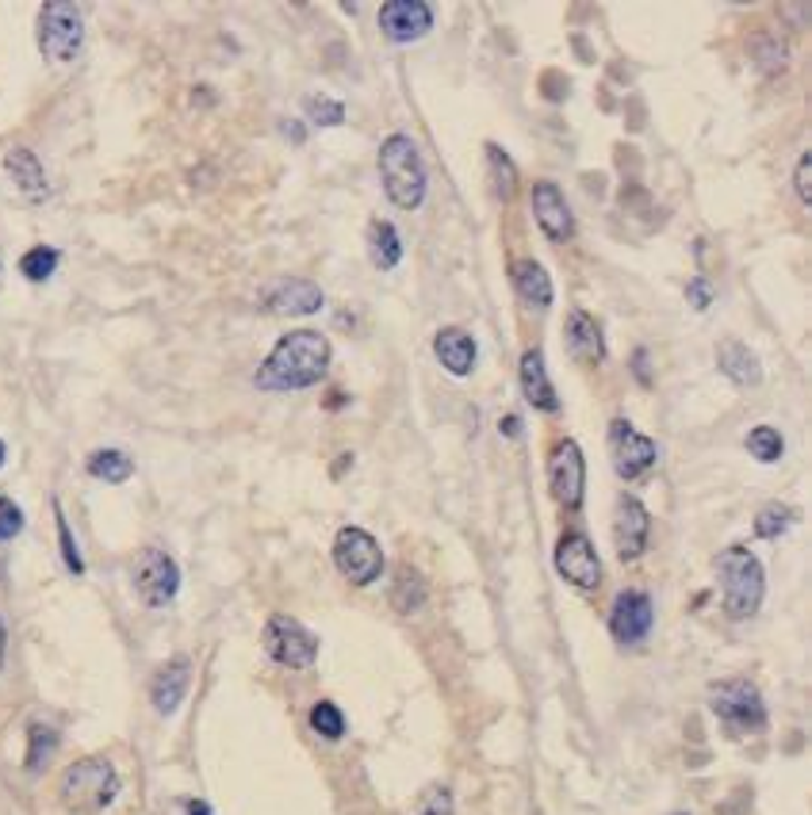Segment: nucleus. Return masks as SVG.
<instances>
[{
	"label": "nucleus",
	"instance_id": "4c0bfd02",
	"mask_svg": "<svg viewBox=\"0 0 812 815\" xmlns=\"http://www.w3.org/2000/svg\"><path fill=\"white\" fill-rule=\"evenodd\" d=\"M793 188H798L801 203L812 207V153H801V158H798V172H793Z\"/></svg>",
	"mask_w": 812,
	"mask_h": 815
},
{
	"label": "nucleus",
	"instance_id": "9b49d317",
	"mask_svg": "<svg viewBox=\"0 0 812 815\" xmlns=\"http://www.w3.org/2000/svg\"><path fill=\"white\" fill-rule=\"evenodd\" d=\"M548 487H552V498H556L564 509L583 506L586 459H583V448H578L575 440H560L556 445V453H552V459H548Z\"/></svg>",
	"mask_w": 812,
	"mask_h": 815
},
{
	"label": "nucleus",
	"instance_id": "c85d7f7f",
	"mask_svg": "<svg viewBox=\"0 0 812 815\" xmlns=\"http://www.w3.org/2000/svg\"><path fill=\"white\" fill-rule=\"evenodd\" d=\"M747 453L759 459V464H779L785 453V440L774 425H755L747 433Z\"/></svg>",
	"mask_w": 812,
	"mask_h": 815
},
{
	"label": "nucleus",
	"instance_id": "72a5a7b5",
	"mask_svg": "<svg viewBox=\"0 0 812 815\" xmlns=\"http://www.w3.org/2000/svg\"><path fill=\"white\" fill-rule=\"evenodd\" d=\"M307 116H310V123H318V127H338L341 119H345V108L338 100H326V97H310L307 103Z\"/></svg>",
	"mask_w": 812,
	"mask_h": 815
},
{
	"label": "nucleus",
	"instance_id": "f704fd0d",
	"mask_svg": "<svg viewBox=\"0 0 812 815\" xmlns=\"http://www.w3.org/2000/svg\"><path fill=\"white\" fill-rule=\"evenodd\" d=\"M418 815H453V793L448 788H426L422 793V801H418Z\"/></svg>",
	"mask_w": 812,
	"mask_h": 815
},
{
	"label": "nucleus",
	"instance_id": "5701e85b",
	"mask_svg": "<svg viewBox=\"0 0 812 815\" xmlns=\"http://www.w3.org/2000/svg\"><path fill=\"white\" fill-rule=\"evenodd\" d=\"M716 364L721 371L732 379L736 387H755L763 379V368H759V357L747 349L744 341H724L721 352H716Z\"/></svg>",
	"mask_w": 812,
	"mask_h": 815
},
{
	"label": "nucleus",
	"instance_id": "393cba45",
	"mask_svg": "<svg viewBox=\"0 0 812 815\" xmlns=\"http://www.w3.org/2000/svg\"><path fill=\"white\" fill-rule=\"evenodd\" d=\"M368 254H373V265L376 268H395L403 261V241H399V230L392 227V222H373L368 227Z\"/></svg>",
	"mask_w": 812,
	"mask_h": 815
},
{
	"label": "nucleus",
	"instance_id": "2f4dec72",
	"mask_svg": "<svg viewBox=\"0 0 812 815\" xmlns=\"http://www.w3.org/2000/svg\"><path fill=\"white\" fill-rule=\"evenodd\" d=\"M310 727H315L323 739H341V735H345L341 708L334 705V700H318V705L310 708Z\"/></svg>",
	"mask_w": 812,
	"mask_h": 815
},
{
	"label": "nucleus",
	"instance_id": "f257e3e1",
	"mask_svg": "<svg viewBox=\"0 0 812 815\" xmlns=\"http://www.w3.org/2000/svg\"><path fill=\"white\" fill-rule=\"evenodd\" d=\"M330 368V341L318 329H296L276 341V349L257 368L254 384L269 395H291L307 391Z\"/></svg>",
	"mask_w": 812,
	"mask_h": 815
},
{
	"label": "nucleus",
	"instance_id": "ea45409f",
	"mask_svg": "<svg viewBox=\"0 0 812 815\" xmlns=\"http://www.w3.org/2000/svg\"><path fill=\"white\" fill-rule=\"evenodd\" d=\"M498 429H503L506 437H517V433H522V418H517V414H506V418L498 421Z\"/></svg>",
	"mask_w": 812,
	"mask_h": 815
},
{
	"label": "nucleus",
	"instance_id": "473e14b6",
	"mask_svg": "<svg viewBox=\"0 0 812 815\" xmlns=\"http://www.w3.org/2000/svg\"><path fill=\"white\" fill-rule=\"evenodd\" d=\"M793 525V509L785 506H763L755 517V536H763V540H774V536H782L785 528Z\"/></svg>",
	"mask_w": 812,
	"mask_h": 815
},
{
	"label": "nucleus",
	"instance_id": "f3484780",
	"mask_svg": "<svg viewBox=\"0 0 812 815\" xmlns=\"http://www.w3.org/2000/svg\"><path fill=\"white\" fill-rule=\"evenodd\" d=\"M261 307L276 318H304L323 307V291H318L310 280H280L265 291Z\"/></svg>",
	"mask_w": 812,
	"mask_h": 815
},
{
	"label": "nucleus",
	"instance_id": "a19ab883",
	"mask_svg": "<svg viewBox=\"0 0 812 815\" xmlns=\"http://www.w3.org/2000/svg\"><path fill=\"white\" fill-rule=\"evenodd\" d=\"M4 652H8V628H4V617H0V670H4Z\"/></svg>",
	"mask_w": 812,
	"mask_h": 815
},
{
	"label": "nucleus",
	"instance_id": "39448f33",
	"mask_svg": "<svg viewBox=\"0 0 812 815\" xmlns=\"http://www.w3.org/2000/svg\"><path fill=\"white\" fill-rule=\"evenodd\" d=\"M85 47L81 8L69 0H50L39 12V50L50 62H73Z\"/></svg>",
	"mask_w": 812,
	"mask_h": 815
},
{
	"label": "nucleus",
	"instance_id": "2eb2a0df",
	"mask_svg": "<svg viewBox=\"0 0 812 815\" xmlns=\"http://www.w3.org/2000/svg\"><path fill=\"white\" fill-rule=\"evenodd\" d=\"M655 624V609L652 597L644 589H625V594L613 602L610 609V632L617 644H641V639L652 632Z\"/></svg>",
	"mask_w": 812,
	"mask_h": 815
},
{
	"label": "nucleus",
	"instance_id": "e433bc0d",
	"mask_svg": "<svg viewBox=\"0 0 812 815\" xmlns=\"http://www.w3.org/2000/svg\"><path fill=\"white\" fill-rule=\"evenodd\" d=\"M23 528V514L12 498H0V540H12Z\"/></svg>",
	"mask_w": 812,
	"mask_h": 815
},
{
	"label": "nucleus",
	"instance_id": "1a4fd4ad",
	"mask_svg": "<svg viewBox=\"0 0 812 815\" xmlns=\"http://www.w3.org/2000/svg\"><path fill=\"white\" fill-rule=\"evenodd\" d=\"M135 589L150 609H161L177 597L180 589V567L161 548H146L135 563Z\"/></svg>",
	"mask_w": 812,
	"mask_h": 815
},
{
	"label": "nucleus",
	"instance_id": "20e7f679",
	"mask_svg": "<svg viewBox=\"0 0 812 815\" xmlns=\"http://www.w3.org/2000/svg\"><path fill=\"white\" fill-rule=\"evenodd\" d=\"M716 575H721V594H724V617L729 620H747L763 605V567L747 548H724L716 555Z\"/></svg>",
	"mask_w": 812,
	"mask_h": 815
},
{
	"label": "nucleus",
	"instance_id": "bb28decb",
	"mask_svg": "<svg viewBox=\"0 0 812 815\" xmlns=\"http://www.w3.org/2000/svg\"><path fill=\"white\" fill-rule=\"evenodd\" d=\"M422 602H426V583H422V575L414 567H399L395 586H392V605L399 613H418Z\"/></svg>",
	"mask_w": 812,
	"mask_h": 815
},
{
	"label": "nucleus",
	"instance_id": "aec40b11",
	"mask_svg": "<svg viewBox=\"0 0 812 815\" xmlns=\"http://www.w3.org/2000/svg\"><path fill=\"white\" fill-rule=\"evenodd\" d=\"M564 334H567L564 337L567 352H572L575 364H602V357H606V341H602V329L586 310H572V315H567Z\"/></svg>",
	"mask_w": 812,
	"mask_h": 815
},
{
	"label": "nucleus",
	"instance_id": "4468645a",
	"mask_svg": "<svg viewBox=\"0 0 812 815\" xmlns=\"http://www.w3.org/2000/svg\"><path fill=\"white\" fill-rule=\"evenodd\" d=\"M434 28V8L426 0H387L379 4V31L392 42H418Z\"/></svg>",
	"mask_w": 812,
	"mask_h": 815
},
{
	"label": "nucleus",
	"instance_id": "f03ea898",
	"mask_svg": "<svg viewBox=\"0 0 812 815\" xmlns=\"http://www.w3.org/2000/svg\"><path fill=\"white\" fill-rule=\"evenodd\" d=\"M379 180L384 192L403 211H418L426 199V165L410 135H392L379 146Z\"/></svg>",
	"mask_w": 812,
	"mask_h": 815
},
{
	"label": "nucleus",
	"instance_id": "dca6fc26",
	"mask_svg": "<svg viewBox=\"0 0 812 815\" xmlns=\"http://www.w3.org/2000/svg\"><path fill=\"white\" fill-rule=\"evenodd\" d=\"M529 199H533V219H537V227L548 233V241H572L575 219H572V207H567L564 192H560L552 180H537Z\"/></svg>",
	"mask_w": 812,
	"mask_h": 815
},
{
	"label": "nucleus",
	"instance_id": "6ab92c4d",
	"mask_svg": "<svg viewBox=\"0 0 812 815\" xmlns=\"http://www.w3.org/2000/svg\"><path fill=\"white\" fill-rule=\"evenodd\" d=\"M434 352H437V360H440V368L448 371V376H472V368H475V337L468 334V329H461V326H445V329H437V337H434Z\"/></svg>",
	"mask_w": 812,
	"mask_h": 815
},
{
	"label": "nucleus",
	"instance_id": "412c9836",
	"mask_svg": "<svg viewBox=\"0 0 812 815\" xmlns=\"http://www.w3.org/2000/svg\"><path fill=\"white\" fill-rule=\"evenodd\" d=\"M522 391H525V398H529L533 410H544V414L560 410L556 387H552V379H548V368H544L541 349H529L522 357Z\"/></svg>",
	"mask_w": 812,
	"mask_h": 815
},
{
	"label": "nucleus",
	"instance_id": "c756f323",
	"mask_svg": "<svg viewBox=\"0 0 812 815\" xmlns=\"http://www.w3.org/2000/svg\"><path fill=\"white\" fill-rule=\"evenodd\" d=\"M58 747V732L47 724H31L28 732V774H42V766L50 762V754Z\"/></svg>",
	"mask_w": 812,
	"mask_h": 815
},
{
	"label": "nucleus",
	"instance_id": "f8f14e48",
	"mask_svg": "<svg viewBox=\"0 0 812 815\" xmlns=\"http://www.w3.org/2000/svg\"><path fill=\"white\" fill-rule=\"evenodd\" d=\"M556 570L578 589H598L602 586V563L594 544L583 533H567L556 544Z\"/></svg>",
	"mask_w": 812,
	"mask_h": 815
},
{
	"label": "nucleus",
	"instance_id": "7c9ffc66",
	"mask_svg": "<svg viewBox=\"0 0 812 815\" xmlns=\"http://www.w3.org/2000/svg\"><path fill=\"white\" fill-rule=\"evenodd\" d=\"M58 268V249H50V246H34L28 249V254L20 257V272L28 276L31 284H42V280H50V272Z\"/></svg>",
	"mask_w": 812,
	"mask_h": 815
},
{
	"label": "nucleus",
	"instance_id": "c9c22d12",
	"mask_svg": "<svg viewBox=\"0 0 812 815\" xmlns=\"http://www.w3.org/2000/svg\"><path fill=\"white\" fill-rule=\"evenodd\" d=\"M55 517H58V536H62V555H66V567L73 570V575H81V570H85V563H81V551H77V544H73V533H69V525H66L62 506H55Z\"/></svg>",
	"mask_w": 812,
	"mask_h": 815
},
{
	"label": "nucleus",
	"instance_id": "a211bd4d",
	"mask_svg": "<svg viewBox=\"0 0 812 815\" xmlns=\"http://www.w3.org/2000/svg\"><path fill=\"white\" fill-rule=\"evenodd\" d=\"M188 682H192V666H188V658H172V663L161 666V670L154 674V682H150L154 708H158L161 716L177 713L180 700H185V693H188Z\"/></svg>",
	"mask_w": 812,
	"mask_h": 815
},
{
	"label": "nucleus",
	"instance_id": "ddd939ff",
	"mask_svg": "<svg viewBox=\"0 0 812 815\" xmlns=\"http://www.w3.org/2000/svg\"><path fill=\"white\" fill-rule=\"evenodd\" d=\"M647 533H652V517H647L644 501L633 498V494H621L617 514H613V544H617L621 559H641L647 548Z\"/></svg>",
	"mask_w": 812,
	"mask_h": 815
},
{
	"label": "nucleus",
	"instance_id": "0eeeda50",
	"mask_svg": "<svg viewBox=\"0 0 812 815\" xmlns=\"http://www.w3.org/2000/svg\"><path fill=\"white\" fill-rule=\"evenodd\" d=\"M334 567L349 578L353 586H373L384 570V551H379L376 536L365 528H341L334 540Z\"/></svg>",
	"mask_w": 812,
	"mask_h": 815
},
{
	"label": "nucleus",
	"instance_id": "9d476101",
	"mask_svg": "<svg viewBox=\"0 0 812 815\" xmlns=\"http://www.w3.org/2000/svg\"><path fill=\"white\" fill-rule=\"evenodd\" d=\"M610 456H613V471H617L625 483H633L655 464L660 448H655L652 437H644V433H636L625 418H617V421H610Z\"/></svg>",
	"mask_w": 812,
	"mask_h": 815
},
{
	"label": "nucleus",
	"instance_id": "4be33fe9",
	"mask_svg": "<svg viewBox=\"0 0 812 815\" xmlns=\"http://www.w3.org/2000/svg\"><path fill=\"white\" fill-rule=\"evenodd\" d=\"M4 169H8V177L16 180V188H20L28 199H42L50 192L47 172H42L39 158H34L28 146H12V150H8V158H4Z\"/></svg>",
	"mask_w": 812,
	"mask_h": 815
},
{
	"label": "nucleus",
	"instance_id": "6e6552de",
	"mask_svg": "<svg viewBox=\"0 0 812 815\" xmlns=\"http://www.w3.org/2000/svg\"><path fill=\"white\" fill-rule=\"evenodd\" d=\"M265 652H269V658H276L280 666H288V670H307V666L318 658V639L310 636L296 617L276 613V617H269V624H265Z\"/></svg>",
	"mask_w": 812,
	"mask_h": 815
},
{
	"label": "nucleus",
	"instance_id": "7ed1b4c3",
	"mask_svg": "<svg viewBox=\"0 0 812 815\" xmlns=\"http://www.w3.org/2000/svg\"><path fill=\"white\" fill-rule=\"evenodd\" d=\"M119 793V774L108 758L92 754V758H77L73 766L58 782V801L66 812L73 815H97L116 801Z\"/></svg>",
	"mask_w": 812,
	"mask_h": 815
},
{
	"label": "nucleus",
	"instance_id": "b1692460",
	"mask_svg": "<svg viewBox=\"0 0 812 815\" xmlns=\"http://www.w3.org/2000/svg\"><path fill=\"white\" fill-rule=\"evenodd\" d=\"M509 280H514V291L522 295V302H529V307L544 310L552 302V280L537 261H514Z\"/></svg>",
	"mask_w": 812,
	"mask_h": 815
},
{
	"label": "nucleus",
	"instance_id": "a878e982",
	"mask_svg": "<svg viewBox=\"0 0 812 815\" xmlns=\"http://www.w3.org/2000/svg\"><path fill=\"white\" fill-rule=\"evenodd\" d=\"M89 475L103 483H127L135 475V459L119 448H100V453L89 456Z\"/></svg>",
	"mask_w": 812,
	"mask_h": 815
},
{
	"label": "nucleus",
	"instance_id": "423d86ee",
	"mask_svg": "<svg viewBox=\"0 0 812 815\" xmlns=\"http://www.w3.org/2000/svg\"><path fill=\"white\" fill-rule=\"evenodd\" d=\"M710 708L732 732H763L766 727V705L759 697V689L744 678L716 682L710 689Z\"/></svg>",
	"mask_w": 812,
	"mask_h": 815
},
{
	"label": "nucleus",
	"instance_id": "79ce46f5",
	"mask_svg": "<svg viewBox=\"0 0 812 815\" xmlns=\"http://www.w3.org/2000/svg\"><path fill=\"white\" fill-rule=\"evenodd\" d=\"M188 815H211V808L204 801H188Z\"/></svg>",
	"mask_w": 812,
	"mask_h": 815
},
{
	"label": "nucleus",
	"instance_id": "37998d69",
	"mask_svg": "<svg viewBox=\"0 0 812 815\" xmlns=\"http://www.w3.org/2000/svg\"><path fill=\"white\" fill-rule=\"evenodd\" d=\"M0 467H4V445H0Z\"/></svg>",
	"mask_w": 812,
	"mask_h": 815
},
{
	"label": "nucleus",
	"instance_id": "58836bf2",
	"mask_svg": "<svg viewBox=\"0 0 812 815\" xmlns=\"http://www.w3.org/2000/svg\"><path fill=\"white\" fill-rule=\"evenodd\" d=\"M686 299L694 302V310H705L713 302V291L710 284H705V276H694V280L686 284Z\"/></svg>",
	"mask_w": 812,
	"mask_h": 815
},
{
	"label": "nucleus",
	"instance_id": "cd10ccee",
	"mask_svg": "<svg viewBox=\"0 0 812 815\" xmlns=\"http://www.w3.org/2000/svg\"><path fill=\"white\" fill-rule=\"evenodd\" d=\"M487 169H491V185H495V196L503 199V203H509V199H514V192H517V169H514V161H509L495 142L487 146Z\"/></svg>",
	"mask_w": 812,
	"mask_h": 815
}]
</instances>
